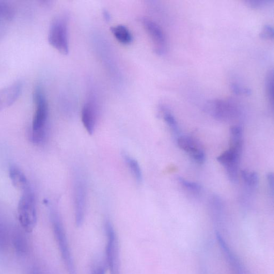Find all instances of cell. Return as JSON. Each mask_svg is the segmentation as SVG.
<instances>
[{"mask_svg":"<svg viewBox=\"0 0 274 274\" xmlns=\"http://www.w3.org/2000/svg\"><path fill=\"white\" fill-rule=\"evenodd\" d=\"M33 100L35 108L32 124L31 140L34 144H40L46 137L49 115L48 102L40 86L35 88Z\"/></svg>","mask_w":274,"mask_h":274,"instance_id":"6da1fadb","label":"cell"},{"mask_svg":"<svg viewBox=\"0 0 274 274\" xmlns=\"http://www.w3.org/2000/svg\"><path fill=\"white\" fill-rule=\"evenodd\" d=\"M50 219L55 239L68 274H77L69 244L60 216L54 209L50 210Z\"/></svg>","mask_w":274,"mask_h":274,"instance_id":"7a4b0ae2","label":"cell"},{"mask_svg":"<svg viewBox=\"0 0 274 274\" xmlns=\"http://www.w3.org/2000/svg\"><path fill=\"white\" fill-rule=\"evenodd\" d=\"M21 192L17 209L18 219L24 230L31 233L37 221L35 196L31 187Z\"/></svg>","mask_w":274,"mask_h":274,"instance_id":"3957f363","label":"cell"},{"mask_svg":"<svg viewBox=\"0 0 274 274\" xmlns=\"http://www.w3.org/2000/svg\"><path fill=\"white\" fill-rule=\"evenodd\" d=\"M48 40L51 46L66 55L69 52L68 19L64 15L56 17L49 27Z\"/></svg>","mask_w":274,"mask_h":274,"instance_id":"277c9868","label":"cell"},{"mask_svg":"<svg viewBox=\"0 0 274 274\" xmlns=\"http://www.w3.org/2000/svg\"><path fill=\"white\" fill-rule=\"evenodd\" d=\"M107 237L106 263L110 274H121L119 243L113 225L109 220L105 224Z\"/></svg>","mask_w":274,"mask_h":274,"instance_id":"5b68a950","label":"cell"},{"mask_svg":"<svg viewBox=\"0 0 274 274\" xmlns=\"http://www.w3.org/2000/svg\"><path fill=\"white\" fill-rule=\"evenodd\" d=\"M205 109L216 119L228 121L234 119L240 114L239 108L232 100L214 99L205 103Z\"/></svg>","mask_w":274,"mask_h":274,"instance_id":"8992f818","label":"cell"},{"mask_svg":"<svg viewBox=\"0 0 274 274\" xmlns=\"http://www.w3.org/2000/svg\"><path fill=\"white\" fill-rule=\"evenodd\" d=\"M73 188L75 222L76 226L80 227L85 219L87 195L86 183L80 175L75 178Z\"/></svg>","mask_w":274,"mask_h":274,"instance_id":"52a82bcc","label":"cell"},{"mask_svg":"<svg viewBox=\"0 0 274 274\" xmlns=\"http://www.w3.org/2000/svg\"><path fill=\"white\" fill-rule=\"evenodd\" d=\"M140 21L152 40L154 52L159 55L165 54L166 51V39L161 27L149 18L143 17Z\"/></svg>","mask_w":274,"mask_h":274,"instance_id":"ba28073f","label":"cell"},{"mask_svg":"<svg viewBox=\"0 0 274 274\" xmlns=\"http://www.w3.org/2000/svg\"><path fill=\"white\" fill-rule=\"evenodd\" d=\"M242 150L230 147L217 158L218 162L223 165L229 180L233 183L238 181L239 166Z\"/></svg>","mask_w":274,"mask_h":274,"instance_id":"9c48e42d","label":"cell"},{"mask_svg":"<svg viewBox=\"0 0 274 274\" xmlns=\"http://www.w3.org/2000/svg\"><path fill=\"white\" fill-rule=\"evenodd\" d=\"M98 109L95 101L88 99L81 110V121L87 132L93 135L97 125Z\"/></svg>","mask_w":274,"mask_h":274,"instance_id":"30bf717a","label":"cell"},{"mask_svg":"<svg viewBox=\"0 0 274 274\" xmlns=\"http://www.w3.org/2000/svg\"><path fill=\"white\" fill-rule=\"evenodd\" d=\"M178 145L199 164H204L205 154L202 148L193 138L188 136H182L177 140Z\"/></svg>","mask_w":274,"mask_h":274,"instance_id":"8fae6325","label":"cell"},{"mask_svg":"<svg viewBox=\"0 0 274 274\" xmlns=\"http://www.w3.org/2000/svg\"><path fill=\"white\" fill-rule=\"evenodd\" d=\"M23 84L17 82L0 90V111L11 106L17 100L22 91Z\"/></svg>","mask_w":274,"mask_h":274,"instance_id":"7c38bea8","label":"cell"},{"mask_svg":"<svg viewBox=\"0 0 274 274\" xmlns=\"http://www.w3.org/2000/svg\"><path fill=\"white\" fill-rule=\"evenodd\" d=\"M9 177L13 186L21 191L30 187V185L25 174L16 166L9 169Z\"/></svg>","mask_w":274,"mask_h":274,"instance_id":"4fadbf2b","label":"cell"},{"mask_svg":"<svg viewBox=\"0 0 274 274\" xmlns=\"http://www.w3.org/2000/svg\"><path fill=\"white\" fill-rule=\"evenodd\" d=\"M12 242L14 250L18 256H24L28 251V243L25 235L19 229L12 231Z\"/></svg>","mask_w":274,"mask_h":274,"instance_id":"5bb4252c","label":"cell"},{"mask_svg":"<svg viewBox=\"0 0 274 274\" xmlns=\"http://www.w3.org/2000/svg\"><path fill=\"white\" fill-rule=\"evenodd\" d=\"M110 31L116 40L123 44H129L133 41V36L129 28L123 25L111 27Z\"/></svg>","mask_w":274,"mask_h":274,"instance_id":"9a60e30c","label":"cell"},{"mask_svg":"<svg viewBox=\"0 0 274 274\" xmlns=\"http://www.w3.org/2000/svg\"><path fill=\"white\" fill-rule=\"evenodd\" d=\"M15 14L14 7L8 1L0 0V26L8 24Z\"/></svg>","mask_w":274,"mask_h":274,"instance_id":"2e32d148","label":"cell"},{"mask_svg":"<svg viewBox=\"0 0 274 274\" xmlns=\"http://www.w3.org/2000/svg\"><path fill=\"white\" fill-rule=\"evenodd\" d=\"M123 157L137 182L141 183L143 181V173L138 162L127 153H124Z\"/></svg>","mask_w":274,"mask_h":274,"instance_id":"e0dca14e","label":"cell"},{"mask_svg":"<svg viewBox=\"0 0 274 274\" xmlns=\"http://www.w3.org/2000/svg\"><path fill=\"white\" fill-rule=\"evenodd\" d=\"M241 176L244 182L251 188H256L259 183V176L257 173L242 170Z\"/></svg>","mask_w":274,"mask_h":274,"instance_id":"ac0fdd59","label":"cell"},{"mask_svg":"<svg viewBox=\"0 0 274 274\" xmlns=\"http://www.w3.org/2000/svg\"><path fill=\"white\" fill-rule=\"evenodd\" d=\"M267 95L272 106H273L274 97V71L270 70L267 75L265 82Z\"/></svg>","mask_w":274,"mask_h":274,"instance_id":"d6986e66","label":"cell"},{"mask_svg":"<svg viewBox=\"0 0 274 274\" xmlns=\"http://www.w3.org/2000/svg\"><path fill=\"white\" fill-rule=\"evenodd\" d=\"M163 112V115H164V118L166 123L169 126V127L175 133H178L179 132V127H178L177 123L175 120L174 116L169 112V111L166 109H162Z\"/></svg>","mask_w":274,"mask_h":274,"instance_id":"ffe728a7","label":"cell"},{"mask_svg":"<svg viewBox=\"0 0 274 274\" xmlns=\"http://www.w3.org/2000/svg\"><path fill=\"white\" fill-rule=\"evenodd\" d=\"M9 233L8 229L3 224L0 223V253L4 251L8 246Z\"/></svg>","mask_w":274,"mask_h":274,"instance_id":"44dd1931","label":"cell"},{"mask_svg":"<svg viewBox=\"0 0 274 274\" xmlns=\"http://www.w3.org/2000/svg\"><path fill=\"white\" fill-rule=\"evenodd\" d=\"M178 180L182 186L188 190L195 192H198L201 190V186L198 183L188 181L180 177L178 178Z\"/></svg>","mask_w":274,"mask_h":274,"instance_id":"7402d4cb","label":"cell"},{"mask_svg":"<svg viewBox=\"0 0 274 274\" xmlns=\"http://www.w3.org/2000/svg\"><path fill=\"white\" fill-rule=\"evenodd\" d=\"M259 35L262 39H273L274 38V28L273 26L269 24L265 25Z\"/></svg>","mask_w":274,"mask_h":274,"instance_id":"603a6c76","label":"cell"},{"mask_svg":"<svg viewBox=\"0 0 274 274\" xmlns=\"http://www.w3.org/2000/svg\"><path fill=\"white\" fill-rule=\"evenodd\" d=\"M107 269L106 263L100 262L93 266L91 274H105Z\"/></svg>","mask_w":274,"mask_h":274,"instance_id":"cb8c5ba5","label":"cell"},{"mask_svg":"<svg viewBox=\"0 0 274 274\" xmlns=\"http://www.w3.org/2000/svg\"><path fill=\"white\" fill-rule=\"evenodd\" d=\"M231 139L239 140L243 139V129L240 126L235 125L231 128Z\"/></svg>","mask_w":274,"mask_h":274,"instance_id":"d4e9b609","label":"cell"},{"mask_svg":"<svg viewBox=\"0 0 274 274\" xmlns=\"http://www.w3.org/2000/svg\"><path fill=\"white\" fill-rule=\"evenodd\" d=\"M231 90L234 93L237 95L251 94V90L247 88H243L238 84L233 83L231 86Z\"/></svg>","mask_w":274,"mask_h":274,"instance_id":"484cf974","label":"cell"},{"mask_svg":"<svg viewBox=\"0 0 274 274\" xmlns=\"http://www.w3.org/2000/svg\"><path fill=\"white\" fill-rule=\"evenodd\" d=\"M247 4L251 8H261V7H263L265 6L267 3L269 2L268 1H258V0H256V1H246Z\"/></svg>","mask_w":274,"mask_h":274,"instance_id":"4316f807","label":"cell"},{"mask_svg":"<svg viewBox=\"0 0 274 274\" xmlns=\"http://www.w3.org/2000/svg\"><path fill=\"white\" fill-rule=\"evenodd\" d=\"M268 180L270 190H271L272 195H274V175L273 173H270L268 175Z\"/></svg>","mask_w":274,"mask_h":274,"instance_id":"83f0119b","label":"cell"},{"mask_svg":"<svg viewBox=\"0 0 274 274\" xmlns=\"http://www.w3.org/2000/svg\"><path fill=\"white\" fill-rule=\"evenodd\" d=\"M103 14H104V17L106 18V20H109L110 18V15L109 13L106 11H105L104 12H103Z\"/></svg>","mask_w":274,"mask_h":274,"instance_id":"f1b7e54d","label":"cell"},{"mask_svg":"<svg viewBox=\"0 0 274 274\" xmlns=\"http://www.w3.org/2000/svg\"><path fill=\"white\" fill-rule=\"evenodd\" d=\"M32 274H39L38 271L34 270H33Z\"/></svg>","mask_w":274,"mask_h":274,"instance_id":"f546056e","label":"cell"}]
</instances>
